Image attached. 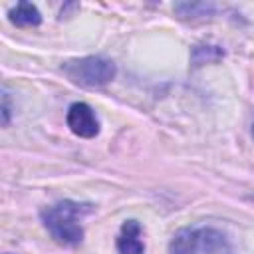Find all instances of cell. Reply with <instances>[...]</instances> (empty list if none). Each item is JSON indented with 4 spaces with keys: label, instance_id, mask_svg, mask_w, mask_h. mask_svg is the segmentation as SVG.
Returning <instances> with one entry per match:
<instances>
[{
    "label": "cell",
    "instance_id": "5",
    "mask_svg": "<svg viewBox=\"0 0 254 254\" xmlns=\"http://www.w3.org/2000/svg\"><path fill=\"white\" fill-rule=\"evenodd\" d=\"M115 244L119 254H143L145 244L141 240V224L137 220H125Z\"/></svg>",
    "mask_w": 254,
    "mask_h": 254
},
{
    "label": "cell",
    "instance_id": "3",
    "mask_svg": "<svg viewBox=\"0 0 254 254\" xmlns=\"http://www.w3.org/2000/svg\"><path fill=\"white\" fill-rule=\"evenodd\" d=\"M67 79L81 87H103L115 77V64L103 56H85L77 60H67L62 65Z\"/></svg>",
    "mask_w": 254,
    "mask_h": 254
},
{
    "label": "cell",
    "instance_id": "7",
    "mask_svg": "<svg viewBox=\"0 0 254 254\" xmlns=\"http://www.w3.org/2000/svg\"><path fill=\"white\" fill-rule=\"evenodd\" d=\"M175 12L181 18H196V16H210L214 12V4H206V2H181L175 4Z\"/></svg>",
    "mask_w": 254,
    "mask_h": 254
},
{
    "label": "cell",
    "instance_id": "8",
    "mask_svg": "<svg viewBox=\"0 0 254 254\" xmlns=\"http://www.w3.org/2000/svg\"><path fill=\"white\" fill-rule=\"evenodd\" d=\"M12 117V103H10V95L6 89H2V125L6 127L10 123Z\"/></svg>",
    "mask_w": 254,
    "mask_h": 254
},
{
    "label": "cell",
    "instance_id": "4",
    "mask_svg": "<svg viewBox=\"0 0 254 254\" xmlns=\"http://www.w3.org/2000/svg\"><path fill=\"white\" fill-rule=\"evenodd\" d=\"M65 123L69 131L81 139H93L99 133V119L95 111L83 101H75L67 107Z\"/></svg>",
    "mask_w": 254,
    "mask_h": 254
},
{
    "label": "cell",
    "instance_id": "6",
    "mask_svg": "<svg viewBox=\"0 0 254 254\" xmlns=\"http://www.w3.org/2000/svg\"><path fill=\"white\" fill-rule=\"evenodd\" d=\"M10 22L20 26V28H28V26H38L42 22V14L40 10L30 4V2H18L16 8L10 10Z\"/></svg>",
    "mask_w": 254,
    "mask_h": 254
},
{
    "label": "cell",
    "instance_id": "1",
    "mask_svg": "<svg viewBox=\"0 0 254 254\" xmlns=\"http://www.w3.org/2000/svg\"><path fill=\"white\" fill-rule=\"evenodd\" d=\"M93 210L89 202H75V200H60L40 212L44 228L50 236L64 246H75L83 240V226L81 218Z\"/></svg>",
    "mask_w": 254,
    "mask_h": 254
},
{
    "label": "cell",
    "instance_id": "2",
    "mask_svg": "<svg viewBox=\"0 0 254 254\" xmlns=\"http://www.w3.org/2000/svg\"><path fill=\"white\" fill-rule=\"evenodd\" d=\"M169 254H232V244L218 228L189 226L173 234Z\"/></svg>",
    "mask_w": 254,
    "mask_h": 254
},
{
    "label": "cell",
    "instance_id": "9",
    "mask_svg": "<svg viewBox=\"0 0 254 254\" xmlns=\"http://www.w3.org/2000/svg\"><path fill=\"white\" fill-rule=\"evenodd\" d=\"M252 139H254V123H252Z\"/></svg>",
    "mask_w": 254,
    "mask_h": 254
},
{
    "label": "cell",
    "instance_id": "10",
    "mask_svg": "<svg viewBox=\"0 0 254 254\" xmlns=\"http://www.w3.org/2000/svg\"><path fill=\"white\" fill-rule=\"evenodd\" d=\"M4 254H12V252H4Z\"/></svg>",
    "mask_w": 254,
    "mask_h": 254
}]
</instances>
